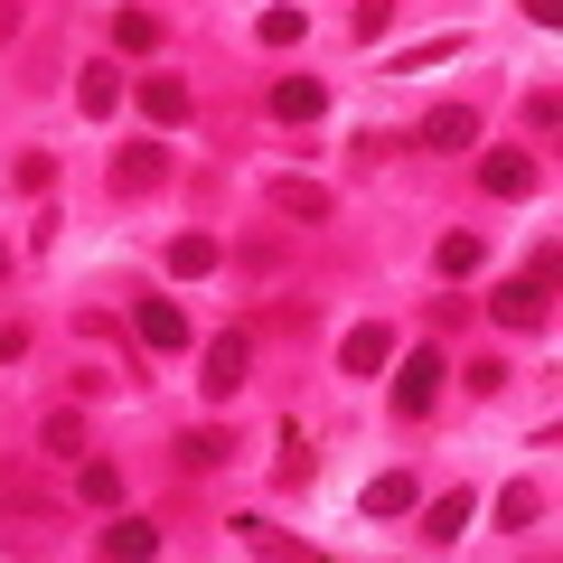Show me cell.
I'll use <instances>...</instances> for the list:
<instances>
[{
    "label": "cell",
    "instance_id": "cell-1",
    "mask_svg": "<svg viewBox=\"0 0 563 563\" xmlns=\"http://www.w3.org/2000/svg\"><path fill=\"white\" fill-rule=\"evenodd\" d=\"M442 376H451L442 347H413V357H404V376H395V413H432V404H442Z\"/></svg>",
    "mask_w": 563,
    "mask_h": 563
},
{
    "label": "cell",
    "instance_id": "cell-2",
    "mask_svg": "<svg viewBox=\"0 0 563 563\" xmlns=\"http://www.w3.org/2000/svg\"><path fill=\"white\" fill-rule=\"evenodd\" d=\"M488 320H498V329H544V282L536 273L498 282V291H488Z\"/></svg>",
    "mask_w": 563,
    "mask_h": 563
},
{
    "label": "cell",
    "instance_id": "cell-3",
    "mask_svg": "<svg viewBox=\"0 0 563 563\" xmlns=\"http://www.w3.org/2000/svg\"><path fill=\"white\" fill-rule=\"evenodd\" d=\"M385 357H395V329H347V339H339V366H347V376H385Z\"/></svg>",
    "mask_w": 563,
    "mask_h": 563
},
{
    "label": "cell",
    "instance_id": "cell-4",
    "mask_svg": "<svg viewBox=\"0 0 563 563\" xmlns=\"http://www.w3.org/2000/svg\"><path fill=\"white\" fill-rule=\"evenodd\" d=\"M244 366H254V347H244V339H207V376H198V385L225 404V395L244 385Z\"/></svg>",
    "mask_w": 563,
    "mask_h": 563
},
{
    "label": "cell",
    "instance_id": "cell-5",
    "mask_svg": "<svg viewBox=\"0 0 563 563\" xmlns=\"http://www.w3.org/2000/svg\"><path fill=\"white\" fill-rule=\"evenodd\" d=\"M479 141V113L470 103H442V113H422V151H470Z\"/></svg>",
    "mask_w": 563,
    "mask_h": 563
},
{
    "label": "cell",
    "instance_id": "cell-6",
    "mask_svg": "<svg viewBox=\"0 0 563 563\" xmlns=\"http://www.w3.org/2000/svg\"><path fill=\"white\" fill-rule=\"evenodd\" d=\"M479 188H488V198H526V188H536V161H526V151H488Z\"/></svg>",
    "mask_w": 563,
    "mask_h": 563
},
{
    "label": "cell",
    "instance_id": "cell-7",
    "mask_svg": "<svg viewBox=\"0 0 563 563\" xmlns=\"http://www.w3.org/2000/svg\"><path fill=\"white\" fill-rule=\"evenodd\" d=\"M320 113H329V85H310V76L273 85V122H320Z\"/></svg>",
    "mask_w": 563,
    "mask_h": 563
},
{
    "label": "cell",
    "instance_id": "cell-8",
    "mask_svg": "<svg viewBox=\"0 0 563 563\" xmlns=\"http://www.w3.org/2000/svg\"><path fill=\"white\" fill-rule=\"evenodd\" d=\"M132 329H141V347H188V320H179L169 301H141V310H132Z\"/></svg>",
    "mask_w": 563,
    "mask_h": 563
},
{
    "label": "cell",
    "instance_id": "cell-9",
    "mask_svg": "<svg viewBox=\"0 0 563 563\" xmlns=\"http://www.w3.org/2000/svg\"><path fill=\"white\" fill-rule=\"evenodd\" d=\"M103 554H122V563L161 554V526H151V517H113V526H103Z\"/></svg>",
    "mask_w": 563,
    "mask_h": 563
},
{
    "label": "cell",
    "instance_id": "cell-10",
    "mask_svg": "<svg viewBox=\"0 0 563 563\" xmlns=\"http://www.w3.org/2000/svg\"><path fill=\"white\" fill-rule=\"evenodd\" d=\"M470 507H479L470 488H451V498H432V507H422V536H432V544H451V536L470 526Z\"/></svg>",
    "mask_w": 563,
    "mask_h": 563
},
{
    "label": "cell",
    "instance_id": "cell-11",
    "mask_svg": "<svg viewBox=\"0 0 563 563\" xmlns=\"http://www.w3.org/2000/svg\"><path fill=\"white\" fill-rule=\"evenodd\" d=\"M141 113L151 122H188V85L179 76H141Z\"/></svg>",
    "mask_w": 563,
    "mask_h": 563
},
{
    "label": "cell",
    "instance_id": "cell-12",
    "mask_svg": "<svg viewBox=\"0 0 563 563\" xmlns=\"http://www.w3.org/2000/svg\"><path fill=\"white\" fill-rule=\"evenodd\" d=\"M76 103H85V113H113V103H122V66L95 57V66H85V85H76Z\"/></svg>",
    "mask_w": 563,
    "mask_h": 563
},
{
    "label": "cell",
    "instance_id": "cell-13",
    "mask_svg": "<svg viewBox=\"0 0 563 563\" xmlns=\"http://www.w3.org/2000/svg\"><path fill=\"white\" fill-rule=\"evenodd\" d=\"M113 47L122 57H151V47H161V20H151V10H113Z\"/></svg>",
    "mask_w": 563,
    "mask_h": 563
},
{
    "label": "cell",
    "instance_id": "cell-14",
    "mask_svg": "<svg viewBox=\"0 0 563 563\" xmlns=\"http://www.w3.org/2000/svg\"><path fill=\"white\" fill-rule=\"evenodd\" d=\"M76 498H85V507H122V470H113V461H85V470H76Z\"/></svg>",
    "mask_w": 563,
    "mask_h": 563
},
{
    "label": "cell",
    "instance_id": "cell-15",
    "mask_svg": "<svg viewBox=\"0 0 563 563\" xmlns=\"http://www.w3.org/2000/svg\"><path fill=\"white\" fill-rule=\"evenodd\" d=\"M301 29H310V10H291V0H273V10L254 20V38H263V47H291Z\"/></svg>",
    "mask_w": 563,
    "mask_h": 563
},
{
    "label": "cell",
    "instance_id": "cell-16",
    "mask_svg": "<svg viewBox=\"0 0 563 563\" xmlns=\"http://www.w3.org/2000/svg\"><path fill=\"white\" fill-rule=\"evenodd\" d=\"M169 273H179V282L217 273V235H179V244H169Z\"/></svg>",
    "mask_w": 563,
    "mask_h": 563
},
{
    "label": "cell",
    "instance_id": "cell-17",
    "mask_svg": "<svg viewBox=\"0 0 563 563\" xmlns=\"http://www.w3.org/2000/svg\"><path fill=\"white\" fill-rule=\"evenodd\" d=\"M273 207H282V217H329V188H310V179H282V188H273Z\"/></svg>",
    "mask_w": 563,
    "mask_h": 563
},
{
    "label": "cell",
    "instance_id": "cell-18",
    "mask_svg": "<svg viewBox=\"0 0 563 563\" xmlns=\"http://www.w3.org/2000/svg\"><path fill=\"white\" fill-rule=\"evenodd\" d=\"M404 507H413V479H404V470H385V479L366 488V517H404Z\"/></svg>",
    "mask_w": 563,
    "mask_h": 563
},
{
    "label": "cell",
    "instance_id": "cell-19",
    "mask_svg": "<svg viewBox=\"0 0 563 563\" xmlns=\"http://www.w3.org/2000/svg\"><path fill=\"white\" fill-rule=\"evenodd\" d=\"M151 179H161V151H122V161H113V188H122V198L151 188Z\"/></svg>",
    "mask_w": 563,
    "mask_h": 563
},
{
    "label": "cell",
    "instance_id": "cell-20",
    "mask_svg": "<svg viewBox=\"0 0 563 563\" xmlns=\"http://www.w3.org/2000/svg\"><path fill=\"white\" fill-rule=\"evenodd\" d=\"M432 263H442V282L479 273V235H442V254H432Z\"/></svg>",
    "mask_w": 563,
    "mask_h": 563
},
{
    "label": "cell",
    "instance_id": "cell-21",
    "mask_svg": "<svg viewBox=\"0 0 563 563\" xmlns=\"http://www.w3.org/2000/svg\"><path fill=\"white\" fill-rule=\"evenodd\" d=\"M225 451H235V442H217V432H188V442H179V461H188V470H217Z\"/></svg>",
    "mask_w": 563,
    "mask_h": 563
},
{
    "label": "cell",
    "instance_id": "cell-22",
    "mask_svg": "<svg viewBox=\"0 0 563 563\" xmlns=\"http://www.w3.org/2000/svg\"><path fill=\"white\" fill-rule=\"evenodd\" d=\"M498 517H507V526H536V517H544V498H536V488L517 479V488H507V498H498Z\"/></svg>",
    "mask_w": 563,
    "mask_h": 563
},
{
    "label": "cell",
    "instance_id": "cell-23",
    "mask_svg": "<svg viewBox=\"0 0 563 563\" xmlns=\"http://www.w3.org/2000/svg\"><path fill=\"white\" fill-rule=\"evenodd\" d=\"M10 357H20V329H0V366H10Z\"/></svg>",
    "mask_w": 563,
    "mask_h": 563
},
{
    "label": "cell",
    "instance_id": "cell-24",
    "mask_svg": "<svg viewBox=\"0 0 563 563\" xmlns=\"http://www.w3.org/2000/svg\"><path fill=\"white\" fill-rule=\"evenodd\" d=\"M0 282H10V254H0Z\"/></svg>",
    "mask_w": 563,
    "mask_h": 563
}]
</instances>
